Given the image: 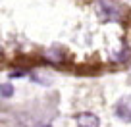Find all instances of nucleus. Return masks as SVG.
<instances>
[{
    "label": "nucleus",
    "mask_w": 131,
    "mask_h": 127,
    "mask_svg": "<svg viewBox=\"0 0 131 127\" xmlns=\"http://www.w3.org/2000/svg\"><path fill=\"white\" fill-rule=\"evenodd\" d=\"M75 121H77L79 127H98V125H100V119H98L94 114H91V112L77 114V116H75Z\"/></svg>",
    "instance_id": "obj_3"
},
{
    "label": "nucleus",
    "mask_w": 131,
    "mask_h": 127,
    "mask_svg": "<svg viewBox=\"0 0 131 127\" xmlns=\"http://www.w3.org/2000/svg\"><path fill=\"white\" fill-rule=\"evenodd\" d=\"M116 116L123 121H131V94L127 96H122V98L116 102V108H114Z\"/></svg>",
    "instance_id": "obj_2"
},
{
    "label": "nucleus",
    "mask_w": 131,
    "mask_h": 127,
    "mask_svg": "<svg viewBox=\"0 0 131 127\" xmlns=\"http://www.w3.org/2000/svg\"><path fill=\"white\" fill-rule=\"evenodd\" d=\"M0 93H2V98H8V96H12V94H14L12 83H2V89H0Z\"/></svg>",
    "instance_id": "obj_4"
},
{
    "label": "nucleus",
    "mask_w": 131,
    "mask_h": 127,
    "mask_svg": "<svg viewBox=\"0 0 131 127\" xmlns=\"http://www.w3.org/2000/svg\"><path fill=\"white\" fill-rule=\"evenodd\" d=\"M94 10H96V16L100 17L102 23L118 21L119 16H122L119 4H116V2H112V0H94Z\"/></svg>",
    "instance_id": "obj_1"
}]
</instances>
